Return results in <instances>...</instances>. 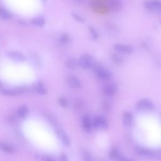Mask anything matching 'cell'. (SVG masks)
<instances>
[{"instance_id":"cell-19","label":"cell","mask_w":161,"mask_h":161,"mask_svg":"<svg viewBox=\"0 0 161 161\" xmlns=\"http://www.w3.org/2000/svg\"><path fill=\"white\" fill-rule=\"evenodd\" d=\"M78 64H79L78 61L73 58H69L66 61V66L71 69H75L77 68Z\"/></svg>"},{"instance_id":"cell-6","label":"cell","mask_w":161,"mask_h":161,"mask_svg":"<svg viewBox=\"0 0 161 161\" xmlns=\"http://www.w3.org/2000/svg\"><path fill=\"white\" fill-rule=\"evenodd\" d=\"M113 48L117 52L123 53H131L133 51V48L131 45L124 43L115 44L113 45Z\"/></svg>"},{"instance_id":"cell-12","label":"cell","mask_w":161,"mask_h":161,"mask_svg":"<svg viewBox=\"0 0 161 161\" xmlns=\"http://www.w3.org/2000/svg\"><path fill=\"white\" fill-rule=\"evenodd\" d=\"M82 126L86 132H89L92 130L93 124L88 115H85L83 117L82 119Z\"/></svg>"},{"instance_id":"cell-27","label":"cell","mask_w":161,"mask_h":161,"mask_svg":"<svg viewBox=\"0 0 161 161\" xmlns=\"http://www.w3.org/2000/svg\"><path fill=\"white\" fill-rule=\"evenodd\" d=\"M72 16L77 21L79 22H84V19L78 14L76 13H72Z\"/></svg>"},{"instance_id":"cell-9","label":"cell","mask_w":161,"mask_h":161,"mask_svg":"<svg viewBox=\"0 0 161 161\" xmlns=\"http://www.w3.org/2000/svg\"><path fill=\"white\" fill-rule=\"evenodd\" d=\"M110 156L113 160H115L117 161H135L132 158H127L122 155L116 148H113L111 150L110 153Z\"/></svg>"},{"instance_id":"cell-8","label":"cell","mask_w":161,"mask_h":161,"mask_svg":"<svg viewBox=\"0 0 161 161\" xmlns=\"http://www.w3.org/2000/svg\"><path fill=\"white\" fill-rule=\"evenodd\" d=\"M117 90V85L113 83H107L103 86V91L106 96L114 95Z\"/></svg>"},{"instance_id":"cell-1","label":"cell","mask_w":161,"mask_h":161,"mask_svg":"<svg viewBox=\"0 0 161 161\" xmlns=\"http://www.w3.org/2000/svg\"><path fill=\"white\" fill-rule=\"evenodd\" d=\"M135 153L142 157L151 158L155 160H161V150H152L143 147H136Z\"/></svg>"},{"instance_id":"cell-3","label":"cell","mask_w":161,"mask_h":161,"mask_svg":"<svg viewBox=\"0 0 161 161\" xmlns=\"http://www.w3.org/2000/svg\"><path fill=\"white\" fill-rule=\"evenodd\" d=\"M78 63L79 66L81 68L84 69H87L92 68L94 64V62L91 55L88 54V53H84V54L81 55V56L79 58Z\"/></svg>"},{"instance_id":"cell-21","label":"cell","mask_w":161,"mask_h":161,"mask_svg":"<svg viewBox=\"0 0 161 161\" xmlns=\"http://www.w3.org/2000/svg\"><path fill=\"white\" fill-rule=\"evenodd\" d=\"M112 59L115 64L118 65L122 64L123 61L122 57L120 55H119L118 53H113L112 55Z\"/></svg>"},{"instance_id":"cell-29","label":"cell","mask_w":161,"mask_h":161,"mask_svg":"<svg viewBox=\"0 0 161 161\" xmlns=\"http://www.w3.org/2000/svg\"><path fill=\"white\" fill-rule=\"evenodd\" d=\"M83 159L84 161H93L91 157L86 152H83Z\"/></svg>"},{"instance_id":"cell-10","label":"cell","mask_w":161,"mask_h":161,"mask_svg":"<svg viewBox=\"0 0 161 161\" xmlns=\"http://www.w3.org/2000/svg\"><path fill=\"white\" fill-rule=\"evenodd\" d=\"M56 132L58 137L61 140L63 144L66 146H69L70 145V140L67 135V134L60 128L56 127Z\"/></svg>"},{"instance_id":"cell-30","label":"cell","mask_w":161,"mask_h":161,"mask_svg":"<svg viewBox=\"0 0 161 161\" xmlns=\"http://www.w3.org/2000/svg\"><path fill=\"white\" fill-rule=\"evenodd\" d=\"M59 161H69L67 157L64 154H62L59 157Z\"/></svg>"},{"instance_id":"cell-23","label":"cell","mask_w":161,"mask_h":161,"mask_svg":"<svg viewBox=\"0 0 161 161\" xmlns=\"http://www.w3.org/2000/svg\"><path fill=\"white\" fill-rule=\"evenodd\" d=\"M1 148L5 152H7V153H13L14 152V148L8 145V144H7V143H2L1 144Z\"/></svg>"},{"instance_id":"cell-31","label":"cell","mask_w":161,"mask_h":161,"mask_svg":"<svg viewBox=\"0 0 161 161\" xmlns=\"http://www.w3.org/2000/svg\"><path fill=\"white\" fill-rule=\"evenodd\" d=\"M43 161H53V160L51 157H50L45 156L43 158Z\"/></svg>"},{"instance_id":"cell-28","label":"cell","mask_w":161,"mask_h":161,"mask_svg":"<svg viewBox=\"0 0 161 161\" xmlns=\"http://www.w3.org/2000/svg\"><path fill=\"white\" fill-rule=\"evenodd\" d=\"M103 109H104V110L106 112H107V111H108L109 110H110V103H108V102H107V101H104L103 103Z\"/></svg>"},{"instance_id":"cell-17","label":"cell","mask_w":161,"mask_h":161,"mask_svg":"<svg viewBox=\"0 0 161 161\" xmlns=\"http://www.w3.org/2000/svg\"><path fill=\"white\" fill-rule=\"evenodd\" d=\"M12 13L7 9L3 7L0 8V17L2 19L7 20L12 17Z\"/></svg>"},{"instance_id":"cell-26","label":"cell","mask_w":161,"mask_h":161,"mask_svg":"<svg viewBox=\"0 0 161 161\" xmlns=\"http://www.w3.org/2000/svg\"><path fill=\"white\" fill-rule=\"evenodd\" d=\"M59 103L63 108H66L68 106V101L67 99L64 97H61L59 98Z\"/></svg>"},{"instance_id":"cell-15","label":"cell","mask_w":161,"mask_h":161,"mask_svg":"<svg viewBox=\"0 0 161 161\" xmlns=\"http://www.w3.org/2000/svg\"><path fill=\"white\" fill-rule=\"evenodd\" d=\"M8 57L17 62H23L25 60V58L22 53L16 52V51H12L8 53Z\"/></svg>"},{"instance_id":"cell-2","label":"cell","mask_w":161,"mask_h":161,"mask_svg":"<svg viewBox=\"0 0 161 161\" xmlns=\"http://www.w3.org/2000/svg\"><path fill=\"white\" fill-rule=\"evenodd\" d=\"M92 68L98 78L101 80L108 81L112 78V74L110 70L99 64L94 63Z\"/></svg>"},{"instance_id":"cell-20","label":"cell","mask_w":161,"mask_h":161,"mask_svg":"<svg viewBox=\"0 0 161 161\" xmlns=\"http://www.w3.org/2000/svg\"><path fill=\"white\" fill-rule=\"evenodd\" d=\"M35 91L38 94H40V95H44L47 92V88L45 87V86L42 83H40L36 85Z\"/></svg>"},{"instance_id":"cell-11","label":"cell","mask_w":161,"mask_h":161,"mask_svg":"<svg viewBox=\"0 0 161 161\" xmlns=\"http://www.w3.org/2000/svg\"><path fill=\"white\" fill-rule=\"evenodd\" d=\"M67 83L69 86L74 89H79L81 87L80 80L74 76H68L67 78Z\"/></svg>"},{"instance_id":"cell-7","label":"cell","mask_w":161,"mask_h":161,"mask_svg":"<svg viewBox=\"0 0 161 161\" xmlns=\"http://www.w3.org/2000/svg\"><path fill=\"white\" fill-rule=\"evenodd\" d=\"M93 127L99 129H105L108 126V123L103 116H96L93 122Z\"/></svg>"},{"instance_id":"cell-22","label":"cell","mask_w":161,"mask_h":161,"mask_svg":"<svg viewBox=\"0 0 161 161\" xmlns=\"http://www.w3.org/2000/svg\"><path fill=\"white\" fill-rule=\"evenodd\" d=\"M31 22L34 25L40 27H43V25L45 24V20L43 19V18H42L41 17H36V18H34L33 19H32Z\"/></svg>"},{"instance_id":"cell-4","label":"cell","mask_w":161,"mask_h":161,"mask_svg":"<svg viewBox=\"0 0 161 161\" xmlns=\"http://www.w3.org/2000/svg\"><path fill=\"white\" fill-rule=\"evenodd\" d=\"M135 107L138 110L148 111L154 108V104L150 99H143L137 103Z\"/></svg>"},{"instance_id":"cell-16","label":"cell","mask_w":161,"mask_h":161,"mask_svg":"<svg viewBox=\"0 0 161 161\" xmlns=\"http://www.w3.org/2000/svg\"><path fill=\"white\" fill-rule=\"evenodd\" d=\"M108 6L113 11L117 12L122 8V5L120 2L117 1V0H112V1L108 2Z\"/></svg>"},{"instance_id":"cell-18","label":"cell","mask_w":161,"mask_h":161,"mask_svg":"<svg viewBox=\"0 0 161 161\" xmlns=\"http://www.w3.org/2000/svg\"><path fill=\"white\" fill-rule=\"evenodd\" d=\"M28 113V109L25 105H22L18 108L17 114L21 118L26 117Z\"/></svg>"},{"instance_id":"cell-25","label":"cell","mask_w":161,"mask_h":161,"mask_svg":"<svg viewBox=\"0 0 161 161\" xmlns=\"http://www.w3.org/2000/svg\"><path fill=\"white\" fill-rule=\"evenodd\" d=\"M89 30L91 34V36L93 40H97L98 38V33L96 30L92 27H89Z\"/></svg>"},{"instance_id":"cell-24","label":"cell","mask_w":161,"mask_h":161,"mask_svg":"<svg viewBox=\"0 0 161 161\" xmlns=\"http://www.w3.org/2000/svg\"><path fill=\"white\" fill-rule=\"evenodd\" d=\"M59 42L63 45H66L68 44V43L69 42V35L67 33L63 34L60 37Z\"/></svg>"},{"instance_id":"cell-14","label":"cell","mask_w":161,"mask_h":161,"mask_svg":"<svg viewBox=\"0 0 161 161\" xmlns=\"http://www.w3.org/2000/svg\"><path fill=\"white\" fill-rule=\"evenodd\" d=\"M24 92V89L21 88H16L10 89H3L2 91V93L5 95L8 96H15V95H18L21 94Z\"/></svg>"},{"instance_id":"cell-5","label":"cell","mask_w":161,"mask_h":161,"mask_svg":"<svg viewBox=\"0 0 161 161\" xmlns=\"http://www.w3.org/2000/svg\"><path fill=\"white\" fill-rule=\"evenodd\" d=\"M145 8L151 12H161V2L152 1L144 2Z\"/></svg>"},{"instance_id":"cell-13","label":"cell","mask_w":161,"mask_h":161,"mask_svg":"<svg viewBox=\"0 0 161 161\" xmlns=\"http://www.w3.org/2000/svg\"><path fill=\"white\" fill-rule=\"evenodd\" d=\"M122 120L123 125L127 127H130L133 122V116L130 112H125L123 114Z\"/></svg>"}]
</instances>
